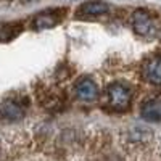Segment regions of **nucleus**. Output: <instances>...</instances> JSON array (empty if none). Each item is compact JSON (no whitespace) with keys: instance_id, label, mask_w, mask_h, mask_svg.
<instances>
[{"instance_id":"9","label":"nucleus","mask_w":161,"mask_h":161,"mask_svg":"<svg viewBox=\"0 0 161 161\" xmlns=\"http://www.w3.org/2000/svg\"><path fill=\"white\" fill-rule=\"evenodd\" d=\"M18 34L15 24H2L0 23V40H10Z\"/></svg>"},{"instance_id":"5","label":"nucleus","mask_w":161,"mask_h":161,"mask_svg":"<svg viewBox=\"0 0 161 161\" xmlns=\"http://www.w3.org/2000/svg\"><path fill=\"white\" fill-rule=\"evenodd\" d=\"M143 77L155 86H161V58H152L145 63Z\"/></svg>"},{"instance_id":"7","label":"nucleus","mask_w":161,"mask_h":161,"mask_svg":"<svg viewBox=\"0 0 161 161\" xmlns=\"http://www.w3.org/2000/svg\"><path fill=\"white\" fill-rule=\"evenodd\" d=\"M60 21V16L57 11H42L34 18V28L36 29H45V28H53Z\"/></svg>"},{"instance_id":"3","label":"nucleus","mask_w":161,"mask_h":161,"mask_svg":"<svg viewBox=\"0 0 161 161\" xmlns=\"http://www.w3.org/2000/svg\"><path fill=\"white\" fill-rule=\"evenodd\" d=\"M108 5L102 0H90V2H86L79 7L77 10V16L79 18H95L100 15H105L108 11Z\"/></svg>"},{"instance_id":"4","label":"nucleus","mask_w":161,"mask_h":161,"mask_svg":"<svg viewBox=\"0 0 161 161\" xmlns=\"http://www.w3.org/2000/svg\"><path fill=\"white\" fill-rule=\"evenodd\" d=\"M74 90H76V95H77L80 100H86V102H89V100H93V98L97 97V93H98L97 84L93 82L92 79H89V77L80 79L79 82L76 84Z\"/></svg>"},{"instance_id":"2","label":"nucleus","mask_w":161,"mask_h":161,"mask_svg":"<svg viewBox=\"0 0 161 161\" xmlns=\"http://www.w3.org/2000/svg\"><path fill=\"white\" fill-rule=\"evenodd\" d=\"M132 24H134V29H136V32L139 36H148L155 28L153 18L150 16V13L145 11V10H136L134 11Z\"/></svg>"},{"instance_id":"8","label":"nucleus","mask_w":161,"mask_h":161,"mask_svg":"<svg viewBox=\"0 0 161 161\" xmlns=\"http://www.w3.org/2000/svg\"><path fill=\"white\" fill-rule=\"evenodd\" d=\"M0 113H2L7 119L10 121H16V119H21L23 114H24V110L21 108V105H18L16 102H11V100H7L0 105Z\"/></svg>"},{"instance_id":"1","label":"nucleus","mask_w":161,"mask_h":161,"mask_svg":"<svg viewBox=\"0 0 161 161\" xmlns=\"http://www.w3.org/2000/svg\"><path fill=\"white\" fill-rule=\"evenodd\" d=\"M108 97H110L111 108L116 110V111H123V110H126L129 106L132 93H130V90L126 86L119 84V82H114V84H111L108 87Z\"/></svg>"},{"instance_id":"6","label":"nucleus","mask_w":161,"mask_h":161,"mask_svg":"<svg viewBox=\"0 0 161 161\" xmlns=\"http://www.w3.org/2000/svg\"><path fill=\"white\" fill-rule=\"evenodd\" d=\"M142 116H143V119L152 121V123L161 121V100L155 98V100L147 102L142 106Z\"/></svg>"}]
</instances>
